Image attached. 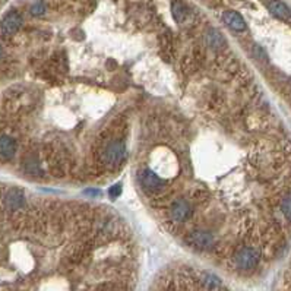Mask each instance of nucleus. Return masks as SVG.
Wrapping results in <instances>:
<instances>
[{
    "label": "nucleus",
    "mask_w": 291,
    "mask_h": 291,
    "mask_svg": "<svg viewBox=\"0 0 291 291\" xmlns=\"http://www.w3.org/2000/svg\"><path fill=\"white\" fill-rule=\"evenodd\" d=\"M281 211L288 221H291V196L285 198L281 203Z\"/></svg>",
    "instance_id": "obj_13"
},
{
    "label": "nucleus",
    "mask_w": 291,
    "mask_h": 291,
    "mask_svg": "<svg viewBox=\"0 0 291 291\" xmlns=\"http://www.w3.org/2000/svg\"><path fill=\"white\" fill-rule=\"evenodd\" d=\"M206 43H208V46H209L211 49L217 50V49H219V47H222V46L225 44V40H224V37H222V34H221L219 31L211 30V31L206 34Z\"/></svg>",
    "instance_id": "obj_10"
},
{
    "label": "nucleus",
    "mask_w": 291,
    "mask_h": 291,
    "mask_svg": "<svg viewBox=\"0 0 291 291\" xmlns=\"http://www.w3.org/2000/svg\"><path fill=\"white\" fill-rule=\"evenodd\" d=\"M2 55H3V52H2V47H0V59H2Z\"/></svg>",
    "instance_id": "obj_16"
},
{
    "label": "nucleus",
    "mask_w": 291,
    "mask_h": 291,
    "mask_svg": "<svg viewBox=\"0 0 291 291\" xmlns=\"http://www.w3.org/2000/svg\"><path fill=\"white\" fill-rule=\"evenodd\" d=\"M268 9L273 17H276L279 19H290L291 18L290 8L285 3L279 2V0H271V2L268 3Z\"/></svg>",
    "instance_id": "obj_9"
},
{
    "label": "nucleus",
    "mask_w": 291,
    "mask_h": 291,
    "mask_svg": "<svg viewBox=\"0 0 291 291\" xmlns=\"http://www.w3.org/2000/svg\"><path fill=\"white\" fill-rule=\"evenodd\" d=\"M120 193H122L120 184H114V186H111V187H110V196H111V198H117Z\"/></svg>",
    "instance_id": "obj_15"
},
{
    "label": "nucleus",
    "mask_w": 291,
    "mask_h": 291,
    "mask_svg": "<svg viewBox=\"0 0 291 291\" xmlns=\"http://www.w3.org/2000/svg\"><path fill=\"white\" fill-rule=\"evenodd\" d=\"M17 152V142L11 136H0V160H12Z\"/></svg>",
    "instance_id": "obj_7"
},
{
    "label": "nucleus",
    "mask_w": 291,
    "mask_h": 291,
    "mask_svg": "<svg viewBox=\"0 0 291 291\" xmlns=\"http://www.w3.org/2000/svg\"><path fill=\"white\" fill-rule=\"evenodd\" d=\"M200 287H202V285H200ZM202 291H208V290H205V288L202 287ZM219 291H222V290H219Z\"/></svg>",
    "instance_id": "obj_17"
},
{
    "label": "nucleus",
    "mask_w": 291,
    "mask_h": 291,
    "mask_svg": "<svg viewBox=\"0 0 291 291\" xmlns=\"http://www.w3.org/2000/svg\"><path fill=\"white\" fill-rule=\"evenodd\" d=\"M190 214H192L190 205H189L186 200H183V199H179V200H176V202L171 205V217H173V219L177 221V222L186 221V219L190 217Z\"/></svg>",
    "instance_id": "obj_6"
},
{
    "label": "nucleus",
    "mask_w": 291,
    "mask_h": 291,
    "mask_svg": "<svg viewBox=\"0 0 291 291\" xmlns=\"http://www.w3.org/2000/svg\"><path fill=\"white\" fill-rule=\"evenodd\" d=\"M126 157V148L120 141H114L109 144L103 152V163L107 167H116L122 164V161Z\"/></svg>",
    "instance_id": "obj_2"
},
{
    "label": "nucleus",
    "mask_w": 291,
    "mask_h": 291,
    "mask_svg": "<svg viewBox=\"0 0 291 291\" xmlns=\"http://www.w3.org/2000/svg\"><path fill=\"white\" fill-rule=\"evenodd\" d=\"M139 182H141V186L151 193H158L165 186V182L148 168H142L139 171Z\"/></svg>",
    "instance_id": "obj_3"
},
{
    "label": "nucleus",
    "mask_w": 291,
    "mask_h": 291,
    "mask_svg": "<svg viewBox=\"0 0 291 291\" xmlns=\"http://www.w3.org/2000/svg\"><path fill=\"white\" fill-rule=\"evenodd\" d=\"M260 253L255 247H243L236 252L234 255V263L240 271H252L259 263Z\"/></svg>",
    "instance_id": "obj_1"
},
{
    "label": "nucleus",
    "mask_w": 291,
    "mask_h": 291,
    "mask_svg": "<svg viewBox=\"0 0 291 291\" xmlns=\"http://www.w3.org/2000/svg\"><path fill=\"white\" fill-rule=\"evenodd\" d=\"M171 12H173V18L176 19V22H183L186 19L187 15V9L183 3L180 2H174L171 6Z\"/></svg>",
    "instance_id": "obj_12"
},
{
    "label": "nucleus",
    "mask_w": 291,
    "mask_h": 291,
    "mask_svg": "<svg viewBox=\"0 0 291 291\" xmlns=\"http://www.w3.org/2000/svg\"><path fill=\"white\" fill-rule=\"evenodd\" d=\"M222 21L225 22V25H228L233 31H237V33H241L246 30V22L244 19L241 18L240 14L234 12V11H227L224 15H222Z\"/></svg>",
    "instance_id": "obj_8"
},
{
    "label": "nucleus",
    "mask_w": 291,
    "mask_h": 291,
    "mask_svg": "<svg viewBox=\"0 0 291 291\" xmlns=\"http://www.w3.org/2000/svg\"><path fill=\"white\" fill-rule=\"evenodd\" d=\"M21 25H22V18H21V15H19L18 12H9V14L3 18L2 24H0V28H2V33H3V34L12 36V34H15V33L21 28Z\"/></svg>",
    "instance_id": "obj_5"
},
{
    "label": "nucleus",
    "mask_w": 291,
    "mask_h": 291,
    "mask_svg": "<svg viewBox=\"0 0 291 291\" xmlns=\"http://www.w3.org/2000/svg\"><path fill=\"white\" fill-rule=\"evenodd\" d=\"M46 12V5L43 2H37L31 6V14L38 17V15H43Z\"/></svg>",
    "instance_id": "obj_14"
},
{
    "label": "nucleus",
    "mask_w": 291,
    "mask_h": 291,
    "mask_svg": "<svg viewBox=\"0 0 291 291\" xmlns=\"http://www.w3.org/2000/svg\"><path fill=\"white\" fill-rule=\"evenodd\" d=\"M186 243L193 247V249H198V250H205V249H209L214 243V238L209 233L206 231H195L192 234H189L186 237Z\"/></svg>",
    "instance_id": "obj_4"
},
{
    "label": "nucleus",
    "mask_w": 291,
    "mask_h": 291,
    "mask_svg": "<svg viewBox=\"0 0 291 291\" xmlns=\"http://www.w3.org/2000/svg\"><path fill=\"white\" fill-rule=\"evenodd\" d=\"M24 203V193L21 190H11L6 196V205L12 209H18Z\"/></svg>",
    "instance_id": "obj_11"
}]
</instances>
